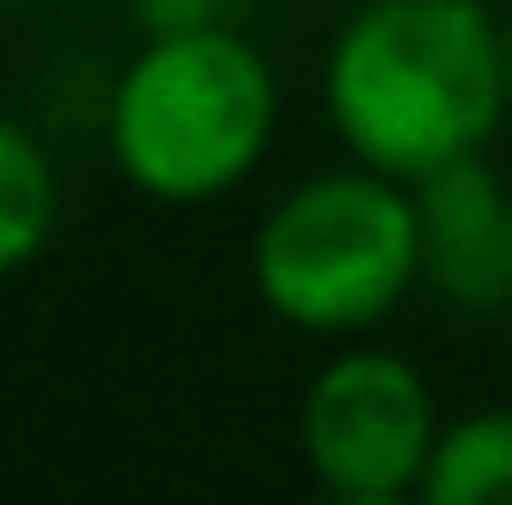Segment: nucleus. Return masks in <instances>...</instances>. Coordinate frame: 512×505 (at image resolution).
<instances>
[{
    "instance_id": "nucleus-6",
    "label": "nucleus",
    "mask_w": 512,
    "mask_h": 505,
    "mask_svg": "<svg viewBox=\"0 0 512 505\" xmlns=\"http://www.w3.org/2000/svg\"><path fill=\"white\" fill-rule=\"evenodd\" d=\"M423 505H512V409H483L438 431Z\"/></svg>"
},
{
    "instance_id": "nucleus-5",
    "label": "nucleus",
    "mask_w": 512,
    "mask_h": 505,
    "mask_svg": "<svg viewBox=\"0 0 512 505\" xmlns=\"http://www.w3.org/2000/svg\"><path fill=\"white\" fill-rule=\"evenodd\" d=\"M416 223H423V283L461 312H505L512 305V186L483 156L416 179Z\"/></svg>"
},
{
    "instance_id": "nucleus-1",
    "label": "nucleus",
    "mask_w": 512,
    "mask_h": 505,
    "mask_svg": "<svg viewBox=\"0 0 512 505\" xmlns=\"http://www.w3.org/2000/svg\"><path fill=\"white\" fill-rule=\"evenodd\" d=\"M327 119L386 179L483 156L512 119L505 23L483 0H364L327 45Z\"/></svg>"
},
{
    "instance_id": "nucleus-4",
    "label": "nucleus",
    "mask_w": 512,
    "mask_h": 505,
    "mask_svg": "<svg viewBox=\"0 0 512 505\" xmlns=\"http://www.w3.org/2000/svg\"><path fill=\"white\" fill-rule=\"evenodd\" d=\"M438 431L446 424H438L423 372L394 350H342L305 387V409H297L305 468L334 498H357V505L423 498Z\"/></svg>"
},
{
    "instance_id": "nucleus-7",
    "label": "nucleus",
    "mask_w": 512,
    "mask_h": 505,
    "mask_svg": "<svg viewBox=\"0 0 512 505\" xmlns=\"http://www.w3.org/2000/svg\"><path fill=\"white\" fill-rule=\"evenodd\" d=\"M52 223H60V179L52 156L38 149V134L23 119L0 112V275L30 268L45 253Z\"/></svg>"
},
{
    "instance_id": "nucleus-8",
    "label": "nucleus",
    "mask_w": 512,
    "mask_h": 505,
    "mask_svg": "<svg viewBox=\"0 0 512 505\" xmlns=\"http://www.w3.org/2000/svg\"><path fill=\"white\" fill-rule=\"evenodd\" d=\"M505 90H512V15H505Z\"/></svg>"
},
{
    "instance_id": "nucleus-2",
    "label": "nucleus",
    "mask_w": 512,
    "mask_h": 505,
    "mask_svg": "<svg viewBox=\"0 0 512 505\" xmlns=\"http://www.w3.org/2000/svg\"><path fill=\"white\" fill-rule=\"evenodd\" d=\"M275 75L238 30H164L112 90V164L134 194L193 208L268 156Z\"/></svg>"
},
{
    "instance_id": "nucleus-3",
    "label": "nucleus",
    "mask_w": 512,
    "mask_h": 505,
    "mask_svg": "<svg viewBox=\"0 0 512 505\" xmlns=\"http://www.w3.org/2000/svg\"><path fill=\"white\" fill-rule=\"evenodd\" d=\"M423 283V223L409 179L357 164L290 186L253 231V290L297 335L379 327Z\"/></svg>"
}]
</instances>
